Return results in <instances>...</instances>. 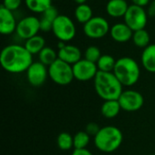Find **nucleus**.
Listing matches in <instances>:
<instances>
[{
	"mask_svg": "<svg viewBox=\"0 0 155 155\" xmlns=\"http://www.w3.org/2000/svg\"><path fill=\"white\" fill-rule=\"evenodd\" d=\"M33 63V54L26 50L25 45H8L2 49L0 54L1 66L10 74L26 72Z\"/></svg>",
	"mask_w": 155,
	"mask_h": 155,
	"instance_id": "1",
	"label": "nucleus"
},
{
	"mask_svg": "<svg viewBox=\"0 0 155 155\" xmlns=\"http://www.w3.org/2000/svg\"><path fill=\"white\" fill-rule=\"evenodd\" d=\"M94 90L104 101L118 100L124 91V86L113 72L99 71L94 79Z\"/></svg>",
	"mask_w": 155,
	"mask_h": 155,
	"instance_id": "2",
	"label": "nucleus"
},
{
	"mask_svg": "<svg viewBox=\"0 0 155 155\" xmlns=\"http://www.w3.org/2000/svg\"><path fill=\"white\" fill-rule=\"evenodd\" d=\"M113 73L124 87H131L138 83L141 76V68L134 58L124 56L116 60Z\"/></svg>",
	"mask_w": 155,
	"mask_h": 155,
	"instance_id": "3",
	"label": "nucleus"
},
{
	"mask_svg": "<svg viewBox=\"0 0 155 155\" xmlns=\"http://www.w3.org/2000/svg\"><path fill=\"white\" fill-rule=\"evenodd\" d=\"M94 145L102 153H111L120 148L124 142L122 131L114 125L101 127L99 133L94 137Z\"/></svg>",
	"mask_w": 155,
	"mask_h": 155,
	"instance_id": "4",
	"label": "nucleus"
},
{
	"mask_svg": "<svg viewBox=\"0 0 155 155\" xmlns=\"http://www.w3.org/2000/svg\"><path fill=\"white\" fill-rule=\"evenodd\" d=\"M48 74L54 84L62 86L70 84L74 79L73 65L59 58L48 66Z\"/></svg>",
	"mask_w": 155,
	"mask_h": 155,
	"instance_id": "5",
	"label": "nucleus"
},
{
	"mask_svg": "<svg viewBox=\"0 0 155 155\" xmlns=\"http://www.w3.org/2000/svg\"><path fill=\"white\" fill-rule=\"evenodd\" d=\"M52 33L61 42H69L76 35V27L74 21L65 15H59L54 20Z\"/></svg>",
	"mask_w": 155,
	"mask_h": 155,
	"instance_id": "6",
	"label": "nucleus"
},
{
	"mask_svg": "<svg viewBox=\"0 0 155 155\" xmlns=\"http://www.w3.org/2000/svg\"><path fill=\"white\" fill-rule=\"evenodd\" d=\"M148 14L144 7L131 5L124 17V23L134 32L145 29L148 23Z\"/></svg>",
	"mask_w": 155,
	"mask_h": 155,
	"instance_id": "7",
	"label": "nucleus"
},
{
	"mask_svg": "<svg viewBox=\"0 0 155 155\" xmlns=\"http://www.w3.org/2000/svg\"><path fill=\"white\" fill-rule=\"evenodd\" d=\"M109 22L103 16H94L84 25V34L91 39H101L110 33Z\"/></svg>",
	"mask_w": 155,
	"mask_h": 155,
	"instance_id": "8",
	"label": "nucleus"
},
{
	"mask_svg": "<svg viewBox=\"0 0 155 155\" xmlns=\"http://www.w3.org/2000/svg\"><path fill=\"white\" fill-rule=\"evenodd\" d=\"M39 31H41L40 19L35 15H27L17 22L15 34L20 39L25 41L38 35Z\"/></svg>",
	"mask_w": 155,
	"mask_h": 155,
	"instance_id": "9",
	"label": "nucleus"
},
{
	"mask_svg": "<svg viewBox=\"0 0 155 155\" xmlns=\"http://www.w3.org/2000/svg\"><path fill=\"white\" fill-rule=\"evenodd\" d=\"M118 101L122 110L128 113L137 112L144 104V98L143 94L140 92L132 89L124 90Z\"/></svg>",
	"mask_w": 155,
	"mask_h": 155,
	"instance_id": "10",
	"label": "nucleus"
},
{
	"mask_svg": "<svg viewBox=\"0 0 155 155\" xmlns=\"http://www.w3.org/2000/svg\"><path fill=\"white\" fill-rule=\"evenodd\" d=\"M73 72L75 80L80 82H87L94 80L99 71L96 64L82 58L73 65Z\"/></svg>",
	"mask_w": 155,
	"mask_h": 155,
	"instance_id": "11",
	"label": "nucleus"
},
{
	"mask_svg": "<svg viewBox=\"0 0 155 155\" xmlns=\"http://www.w3.org/2000/svg\"><path fill=\"white\" fill-rule=\"evenodd\" d=\"M25 73L27 82L34 87L42 86L46 82L47 77H49L48 66L39 61L34 62Z\"/></svg>",
	"mask_w": 155,
	"mask_h": 155,
	"instance_id": "12",
	"label": "nucleus"
},
{
	"mask_svg": "<svg viewBox=\"0 0 155 155\" xmlns=\"http://www.w3.org/2000/svg\"><path fill=\"white\" fill-rule=\"evenodd\" d=\"M17 22L12 11L3 5L0 6V33L4 35H10L15 33Z\"/></svg>",
	"mask_w": 155,
	"mask_h": 155,
	"instance_id": "13",
	"label": "nucleus"
},
{
	"mask_svg": "<svg viewBox=\"0 0 155 155\" xmlns=\"http://www.w3.org/2000/svg\"><path fill=\"white\" fill-rule=\"evenodd\" d=\"M109 34L114 41L117 43H126L133 38L134 31L124 22L116 23L111 26Z\"/></svg>",
	"mask_w": 155,
	"mask_h": 155,
	"instance_id": "14",
	"label": "nucleus"
},
{
	"mask_svg": "<svg viewBox=\"0 0 155 155\" xmlns=\"http://www.w3.org/2000/svg\"><path fill=\"white\" fill-rule=\"evenodd\" d=\"M58 58L65 63L74 65L82 59V52L79 47L74 45L65 44L62 48L58 49Z\"/></svg>",
	"mask_w": 155,
	"mask_h": 155,
	"instance_id": "15",
	"label": "nucleus"
},
{
	"mask_svg": "<svg viewBox=\"0 0 155 155\" xmlns=\"http://www.w3.org/2000/svg\"><path fill=\"white\" fill-rule=\"evenodd\" d=\"M129 6L127 0H109L105 5V10L109 16L121 18L124 17Z\"/></svg>",
	"mask_w": 155,
	"mask_h": 155,
	"instance_id": "16",
	"label": "nucleus"
},
{
	"mask_svg": "<svg viewBox=\"0 0 155 155\" xmlns=\"http://www.w3.org/2000/svg\"><path fill=\"white\" fill-rule=\"evenodd\" d=\"M141 63L147 72L155 74V44L149 45L143 50Z\"/></svg>",
	"mask_w": 155,
	"mask_h": 155,
	"instance_id": "17",
	"label": "nucleus"
},
{
	"mask_svg": "<svg viewBox=\"0 0 155 155\" xmlns=\"http://www.w3.org/2000/svg\"><path fill=\"white\" fill-rule=\"evenodd\" d=\"M40 19V27L41 31L43 32H49L52 31L53 24L56 17L60 15L58 13V10L54 6L51 5L47 10H45L43 14H41Z\"/></svg>",
	"mask_w": 155,
	"mask_h": 155,
	"instance_id": "18",
	"label": "nucleus"
},
{
	"mask_svg": "<svg viewBox=\"0 0 155 155\" xmlns=\"http://www.w3.org/2000/svg\"><path fill=\"white\" fill-rule=\"evenodd\" d=\"M122 110V107L118 100H107L104 101L101 106V114L106 119H113L118 116Z\"/></svg>",
	"mask_w": 155,
	"mask_h": 155,
	"instance_id": "19",
	"label": "nucleus"
},
{
	"mask_svg": "<svg viewBox=\"0 0 155 155\" xmlns=\"http://www.w3.org/2000/svg\"><path fill=\"white\" fill-rule=\"evenodd\" d=\"M25 47L26 50L34 54H38L46 45H45V39L39 35H36L27 40L25 41Z\"/></svg>",
	"mask_w": 155,
	"mask_h": 155,
	"instance_id": "20",
	"label": "nucleus"
},
{
	"mask_svg": "<svg viewBox=\"0 0 155 155\" xmlns=\"http://www.w3.org/2000/svg\"><path fill=\"white\" fill-rule=\"evenodd\" d=\"M93 17V9L88 4L77 5L74 10V18L78 23L84 25Z\"/></svg>",
	"mask_w": 155,
	"mask_h": 155,
	"instance_id": "21",
	"label": "nucleus"
},
{
	"mask_svg": "<svg viewBox=\"0 0 155 155\" xmlns=\"http://www.w3.org/2000/svg\"><path fill=\"white\" fill-rule=\"evenodd\" d=\"M53 0H25V6L33 13L43 14L52 5Z\"/></svg>",
	"mask_w": 155,
	"mask_h": 155,
	"instance_id": "22",
	"label": "nucleus"
},
{
	"mask_svg": "<svg viewBox=\"0 0 155 155\" xmlns=\"http://www.w3.org/2000/svg\"><path fill=\"white\" fill-rule=\"evenodd\" d=\"M133 43L135 46L139 48L144 49L149 45H151V36L146 29H141L138 31H134L133 35Z\"/></svg>",
	"mask_w": 155,
	"mask_h": 155,
	"instance_id": "23",
	"label": "nucleus"
},
{
	"mask_svg": "<svg viewBox=\"0 0 155 155\" xmlns=\"http://www.w3.org/2000/svg\"><path fill=\"white\" fill-rule=\"evenodd\" d=\"M38 59L39 62L46 66H49L58 59V53L54 48L50 46H45L38 54Z\"/></svg>",
	"mask_w": 155,
	"mask_h": 155,
	"instance_id": "24",
	"label": "nucleus"
},
{
	"mask_svg": "<svg viewBox=\"0 0 155 155\" xmlns=\"http://www.w3.org/2000/svg\"><path fill=\"white\" fill-rule=\"evenodd\" d=\"M116 60L110 54H102L98 62L96 63L98 71L101 72H114Z\"/></svg>",
	"mask_w": 155,
	"mask_h": 155,
	"instance_id": "25",
	"label": "nucleus"
},
{
	"mask_svg": "<svg viewBox=\"0 0 155 155\" xmlns=\"http://www.w3.org/2000/svg\"><path fill=\"white\" fill-rule=\"evenodd\" d=\"M57 146L62 151H70L74 148V136L66 132L59 134L56 139Z\"/></svg>",
	"mask_w": 155,
	"mask_h": 155,
	"instance_id": "26",
	"label": "nucleus"
},
{
	"mask_svg": "<svg viewBox=\"0 0 155 155\" xmlns=\"http://www.w3.org/2000/svg\"><path fill=\"white\" fill-rule=\"evenodd\" d=\"M91 136L85 131H79L74 135V149H84L90 143Z\"/></svg>",
	"mask_w": 155,
	"mask_h": 155,
	"instance_id": "27",
	"label": "nucleus"
},
{
	"mask_svg": "<svg viewBox=\"0 0 155 155\" xmlns=\"http://www.w3.org/2000/svg\"><path fill=\"white\" fill-rule=\"evenodd\" d=\"M84 55V59L96 64L100 59V57L102 56V53L100 48L97 47L96 45H90L85 49Z\"/></svg>",
	"mask_w": 155,
	"mask_h": 155,
	"instance_id": "28",
	"label": "nucleus"
},
{
	"mask_svg": "<svg viewBox=\"0 0 155 155\" xmlns=\"http://www.w3.org/2000/svg\"><path fill=\"white\" fill-rule=\"evenodd\" d=\"M22 5V0H4L2 5L6 9L14 12L17 10Z\"/></svg>",
	"mask_w": 155,
	"mask_h": 155,
	"instance_id": "29",
	"label": "nucleus"
},
{
	"mask_svg": "<svg viewBox=\"0 0 155 155\" xmlns=\"http://www.w3.org/2000/svg\"><path fill=\"white\" fill-rule=\"evenodd\" d=\"M101 127L96 124V123H89L87 124V125L85 126V132L91 136V137H94L100 131Z\"/></svg>",
	"mask_w": 155,
	"mask_h": 155,
	"instance_id": "30",
	"label": "nucleus"
},
{
	"mask_svg": "<svg viewBox=\"0 0 155 155\" xmlns=\"http://www.w3.org/2000/svg\"><path fill=\"white\" fill-rule=\"evenodd\" d=\"M71 155H94L91 151H89L87 148L84 149H74Z\"/></svg>",
	"mask_w": 155,
	"mask_h": 155,
	"instance_id": "31",
	"label": "nucleus"
},
{
	"mask_svg": "<svg viewBox=\"0 0 155 155\" xmlns=\"http://www.w3.org/2000/svg\"><path fill=\"white\" fill-rule=\"evenodd\" d=\"M146 11H147L149 17H155V0L151 1Z\"/></svg>",
	"mask_w": 155,
	"mask_h": 155,
	"instance_id": "32",
	"label": "nucleus"
},
{
	"mask_svg": "<svg viewBox=\"0 0 155 155\" xmlns=\"http://www.w3.org/2000/svg\"><path fill=\"white\" fill-rule=\"evenodd\" d=\"M133 5H138V6H141V7H144L145 6H148L149 4L151 3V0H131Z\"/></svg>",
	"mask_w": 155,
	"mask_h": 155,
	"instance_id": "33",
	"label": "nucleus"
},
{
	"mask_svg": "<svg viewBox=\"0 0 155 155\" xmlns=\"http://www.w3.org/2000/svg\"><path fill=\"white\" fill-rule=\"evenodd\" d=\"M77 5H82V4H86L87 0H74Z\"/></svg>",
	"mask_w": 155,
	"mask_h": 155,
	"instance_id": "34",
	"label": "nucleus"
},
{
	"mask_svg": "<svg viewBox=\"0 0 155 155\" xmlns=\"http://www.w3.org/2000/svg\"><path fill=\"white\" fill-rule=\"evenodd\" d=\"M151 155H155V154H151Z\"/></svg>",
	"mask_w": 155,
	"mask_h": 155,
	"instance_id": "35",
	"label": "nucleus"
}]
</instances>
